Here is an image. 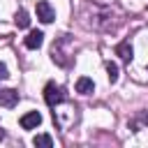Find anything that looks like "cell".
<instances>
[{
	"label": "cell",
	"instance_id": "6da1fadb",
	"mask_svg": "<svg viewBox=\"0 0 148 148\" xmlns=\"http://www.w3.org/2000/svg\"><path fill=\"white\" fill-rule=\"evenodd\" d=\"M81 18L88 28L102 30V32H111L123 23V18H116L111 7H97V5H86L81 12Z\"/></svg>",
	"mask_w": 148,
	"mask_h": 148
},
{
	"label": "cell",
	"instance_id": "7a4b0ae2",
	"mask_svg": "<svg viewBox=\"0 0 148 148\" xmlns=\"http://www.w3.org/2000/svg\"><path fill=\"white\" fill-rule=\"evenodd\" d=\"M69 58H72V37L69 35H60L51 46V60L56 65H60V67H67Z\"/></svg>",
	"mask_w": 148,
	"mask_h": 148
},
{
	"label": "cell",
	"instance_id": "3957f363",
	"mask_svg": "<svg viewBox=\"0 0 148 148\" xmlns=\"http://www.w3.org/2000/svg\"><path fill=\"white\" fill-rule=\"evenodd\" d=\"M44 99H46V104L53 109L56 104H62V102L67 99V92H65L62 86H56L53 81H49V83L44 86Z\"/></svg>",
	"mask_w": 148,
	"mask_h": 148
},
{
	"label": "cell",
	"instance_id": "277c9868",
	"mask_svg": "<svg viewBox=\"0 0 148 148\" xmlns=\"http://www.w3.org/2000/svg\"><path fill=\"white\" fill-rule=\"evenodd\" d=\"M35 9H37V18H39L42 23H53V18H56V9L51 7V2L39 0Z\"/></svg>",
	"mask_w": 148,
	"mask_h": 148
},
{
	"label": "cell",
	"instance_id": "5b68a950",
	"mask_svg": "<svg viewBox=\"0 0 148 148\" xmlns=\"http://www.w3.org/2000/svg\"><path fill=\"white\" fill-rule=\"evenodd\" d=\"M18 104V92L14 88H5L0 90V106H7V109H14Z\"/></svg>",
	"mask_w": 148,
	"mask_h": 148
},
{
	"label": "cell",
	"instance_id": "8992f818",
	"mask_svg": "<svg viewBox=\"0 0 148 148\" xmlns=\"http://www.w3.org/2000/svg\"><path fill=\"white\" fill-rule=\"evenodd\" d=\"M39 123H42V113L39 111H28V113L21 116V127L23 130H35Z\"/></svg>",
	"mask_w": 148,
	"mask_h": 148
},
{
	"label": "cell",
	"instance_id": "52a82bcc",
	"mask_svg": "<svg viewBox=\"0 0 148 148\" xmlns=\"http://www.w3.org/2000/svg\"><path fill=\"white\" fill-rule=\"evenodd\" d=\"M42 42H44V32H42V30H32V32H28V37L23 39V44H25L28 49H39Z\"/></svg>",
	"mask_w": 148,
	"mask_h": 148
},
{
	"label": "cell",
	"instance_id": "ba28073f",
	"mask_svg": "<svg viewBox=\"0 0 148 148\" xmlns=\"http://www.w3.org/2000/svg\"><path fill=\"white\" fill-rule=\"evenodd\" d=\"M74 88H76L79 95H90V92L95 90V83H92V79H88V76H79Z\"/></svg>",
	"mask_w": 148,
	"mask_h": 148
},
{
	"label": "cell",
	"instance_id": "9c48e42d",
	"mask_svg": "<svg viewBox=\"0 0 148 148\" xmlns=\"http://www.w3.org/2000/svg\"><path fill=\"white\" fill-rule=\"evenodd\" d=\"M132 53H134V51H132V44H130V42H120V44L116 46V56H120V58L127 60V62L132 60Z\"/></svg>",
	"mask_w": 148,
	"mask_h": 148
},
{
	"label": "cell",
	"instance_id": "30bf717a",
	"mask_svg": "<svg viewBox=\"0 0 148 148\" xmlns=\"http://www.w3.org/2000/svg\"><path fill=\"white\" fill-rule=\"evenodd\" d=\"M14 23H16L18 28H28V25H30V16H28V12H25V9H18V12L14 14Z\"/></svg>",
	"mask_w": 148,
	"mask_h": 148
},
{
	"label": "cell",
	"instance_id": "8fae6325",
	"mask_svg": "<svg viewBox=\"0 0 148 148\" xmlns=\"http://www.w3.org/2000/svg\"><path fill=\"white\" fill-rule=\"evenodd\" d=\"M32 143H35V146H44V148H51V146H53V139H51L49 134H37V136L32 139Z\"/></svg>",
	"mask_w": 148,
	"mask_h": 148
},
{
	"label": "cell",
	"instance_id": "7c38bea8",
	"mask_svg": "<svg viewBox=\"0 0 148 148\" xmlns=\"http://www.w3.org/2000/svg\"><path fill=\"white\" fill-rule=\"evenodd\" d=\"M106 76H109L111 83L118 81V65H116V62H106Z\"/></svg>",
	"mask_w": 148,
	"mask_h": 148
},
{
	"label": "cell",
	"instance_id": "4fadbf2b",
	"mask_svg": "<svg viewBox=\"0 0 148 148\" xmlns=\"http://www.w3.org/2000/svg\"><path fill=\"white\" fill-rule=\"evenodd\" d=\"M7 76H9V72H7V65H5V62H0V81H5Z\"/></svg>",
	"mask_w": 148,
	"mask_h": 148
}]
</instances>
